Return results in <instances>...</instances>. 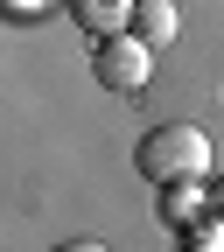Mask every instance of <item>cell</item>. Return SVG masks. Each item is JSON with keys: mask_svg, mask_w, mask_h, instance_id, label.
<instances>
[{"mask_svg": "<svg viewBox=\"0 0 224 252\" xmlns=\"http://www.w3.org/2000/svg\"><path fill=\"white\" fill-rule=\"evenodd\" d=\"M56 252H105L98 238H70V245H56Z\"/></svg>", "mask_w": 224, "mask_h": 252, "instance_id": "obj_7", "label": "cell"}, {"mask_svg": "<svg viewBox=\"0 0 224 252\" xmlns=\"http://www.w3.org/2000/svg\"><path fill=\"white\" fill-rule=\"evenodd\" d=\"M210 133L203 126H189V119H168V126H154V133L140 140V175L154 182V189H168V182H203L210 175Z\"/></svg>", "mask_w": 224, "mask_h": 252, "instance_id": "obj_1", "label": "cell"}, {"mask_svg": "<svg viewBox=\"0 0 224 252\" xmlns=\"http://www.w3.org/2000/svg\"><path fill=\"white\" fill-rule=\"evenodd\" d=\"M161 196H168V224H182V231H196V224H203V210H210L196 182H168Z\"/></svg>", "mask_w": 224, "mask_h": 252, "instance_id": "obj_5", "label": "cell"}, {"mask_svg": "<svg viewBox=\"0 0 224 252\" xmlns=\"http://www.w3.org/2000/svg\"><path fill=\"white\" fill-rule=\"evenodd\" d=\"M175 28H182L175 0H140V7H133V35L154 42V49H168V42H175Z\"/></svg>", "mask_w": 224, "mask_h": 252, "instance_id": "obj_4", "label": "cell"}, {"mask_svg": "<svg viewBox=\"0 0 224 252\" xmlns=\"http://www.w3.org/2000/svg\"><path fill=\"white\" fill-rule=\"evenodd\" d=\"M91 70H98L105 91H140V84L154 77V42H140V35H105L98 56H91Z\"/></svg>", "mask_w": 224, "mask_h": 252, "instance_id": "obj_2", "label": "cell"}, {"mask_svg": "<svg viewBox=\"0 0 224 252\" xmlns=\"http://www.w3.org/2000/svg\"><path fill=\"white\" fill-rule=\"evenodd\" d=\"M210 217L224 224V175H217V189H210Z\"/></svg>", "mask_w": 224, "mask_h": 252, "instance_id": "obj_6", "label": "cell"}, {"mask_svg": "<svg viewBox=\"0 0 224 252\" xmlns=\"http://www.w3.org/2000/svg\"><path fill=\"white\" fill-rule=\"evenodd\" d=\"M63 7H70V21L91 42H105V35H126V21H133L140 0H63Z\"/></svg>", "mask_w": 224, "mask_h": 252, "instance_id": "obj_3", "label": "cell"}]
</instances>
